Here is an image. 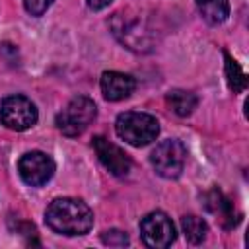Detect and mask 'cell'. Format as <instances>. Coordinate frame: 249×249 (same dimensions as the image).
<instances>
[{
	"label": "cell",
	"instance_id": "1",
	"mask_svg": "<svg viewBox=\"0 0 249 249\" xmlns=\"http://www.w3.org/2000/svg\"><path fill=\"white\" fill-rule=\"evenodd\" d=\"M45 222L56 233L84 235L93 226V212L80 198H56L49 204Z\"/></svg>",
	"mask_w": 249,
	"mask_h": 249
},
{
	"label": "cell",
	"instance_id": "2",
	"mask_svg": "<svg viewBox=\"0 0 249 249\" xmlns=\"http://www.w3.org/2000/svg\"><path fill=\"white\" fill-rule=\"evenodd\" d=\"M115 130L130 146L142 148V146L150 144L152 140H156V136L160 134V123L156 117H152L148 113L126 111L117 117Z\"/></svg>",
	"mask_w": 249,
	"mask_h": 249
},
{
	"label": "cell",
	"instance_id": "3",
	"mask_svg": "<svg viewBox=\"0 0 249 249\" xmlns=\"http://www.w3.org/2000/svg\"><path fill=\"white\" fill-rule=\"evenodd\" d=\"M95 115V103L86 95H78L70 99L68 105L56 115V128L66 136H78L93 123Z\"/></svg>",
	"mask_w": 249,
	"mask_h": 249
},
{
	"label": "cell",
	"instance_id": "4",
	"mask_svg": "<svg viewBox=\"0 0 249 249\" xmlns=\"http://www.w3.org/2000/svg\"><path fill=\"white\" fill-rule=\"evenodd\" d=\"M185 160H187V150H185L183 142L175 140V138H167V140L160 142L150 156V161H152L156 173L165 179L179 177L183 171Z\"/></svg>",
	"mask_w": 249,
	"mask_h": 249
},
{
	"label": "cell",
	"instance_id": "5",
	"mask_svg": "<svg viewBox=\"0 0 249 249\" xmlns=\"http://www.w3.org/2000/svg\"><path fill=\"white\" fill-rule=\"evenodd\" d=\"M0 121L10 130H27L37 123V109L23 95H8L0 103Z\"/></svg>",
	"mask_w": 249,
	"mask_h": 249
},
{
	"label": "cell",
	"instance_id": "6",
	"mask_svg": "<svg viewBox=\"0 0 249 249\" xmlns=\"http://www.w3.org/2000/svg\"><path fill=\"white\" fill-rule=\"evenodd\" d=\"M140 235L148 247L165 249L175 241V226L167 214L156 210L142 218L140 222Z\"/></svg>",
	"mask_w": 249,
	"mask_h": 249
},
{
	"label": "cell",
	"instance_id": "7",
	"mask_svg": "<svg viewBox=\"0 0 249 249\" xmlns=\"http://www.w3.org/2000/svg\"><path fill=\"white\" fill-rule=\"evenodd\" d=\"M18 171L23 183L31 187L45 185L54 173V161L45 152H27L18 161Z\"/></svg>",
	"mask_w": 249,
	"mask_h": 249
},
{
	"label": "cell",
	"instance_id": "8",
	"mask_svg": "<svg viewBox=\"0 0 249 249\" xmlns=\"http://www.w3.org/2000/svg\"><path fill=\"white\" fill-rule=\"evenodd\" d=\"M93 150H95L99 161H101L113 175L121 177V175H126V173L130 171L132 161H130L128 154H126L124 150H121L117 144L109 142L107 138H103V136H93Z\"/></svg>",
	"mask_w": 249,
	"mask_h": 249
},
{
	"label": "cell",
	"instance_id": "9",
	"mask_svg": "<svg viewBox=\"0 0 249 249\" xmlns=\"http://www.w3.org/2000/svg\"><path fill=\"white\" fill-rule=\"evenodd\" d=\"M202 200H204L206 210L216 216V220L222 224V228L231 230V228H235V226L239 224V218H241L239 212L235 210L233 202H231L220 189H210V191H206L204 196H202Z\"/></svg>",
	"mask_w": 249,
	"mask_h": 249
},
{
	"label": "cell",
	"instance_id": "10",
	"mask_svg": "<svg viewBox=\"0 0 249 249\" xmlns=\"http://www.w3.org/2000/svg\"><path fill=\"white\" fill-rule=\"evenodd\" d=\"M111 25H113V33H115L128 49H132V51H146L148 41H144L142 33H138L140 21H138L136 18L130 19V18H126V14L117 12L115 18H113V21H111Z\"/></svg>",
	"mask_w": 249,
	"mask_h": 249
},
{
	"label": "cell",
	"instance_id": "11",
	"mask_svg": "<svg viewBox=\"0 0 249 249\" xmlns=\"http://www.w3.org/2000/svg\"><path fill=\"white\" fill-rule=\"evenodd\" d=\"M136 88V82L132 76L123 72H103L101 74V91L107 101H121L126 99Z\"/></svg>",
	"mask_w": 249,
	"mask_h": 249
},
{
	"label": "cell",
	"instance_id": "12",
	"mask_svg": "<svg viewBox=\"0 0 249 249\" xmlns=\"http://www.w3.org/2000/svg\"><path fill=\"white\" fill-rule=\"evenodd\" d=\"M167 103L169 107L179 115V117H189L195 109H196V95L193 91H187V89H171L167 93Z\"/></svg>",
	"mask_w": 249,
	"mask_h": 249
},
{
	"label": "cell",
	"instance_id": "13",
	"mask_svg": "<svg viewBox=\"0 0 249 249\" xmlns=\"http://www.w3.org/2000/svg\"><path fill=\"white\" fill-rule=\"evenodd\" d=\"M195 2L208 23H222L230 14L228 0H195Z\"/></svg>",
	"mask_w": 249,
	"mask_h": 249
},
{
	"label": "cell",
	"instance_id": "14",
	"mask_svg": "<svg viewBox=\"0 0 249 249\" xmlns=\"http://www.w3.org/2000/svg\"><path fill=\"white\" fill-rule=\"evenodd\" d=\"M224 58H226V78H228V86L233 93H241L247 88V76L243 74L241 66L230 56V53L224 51Z\"/></svg>",
	"mask_w": 249,
	"mask_h": 249
},
{
	"label": "cell",
	"instance_id": "15",
	"mask_svg": "<svg viewBox=\"0 0 249 249\" xmlns=\"http://www.w3.org/2000/svg\"><path fill=\"white\" fill-rule=\"evenodd\" d=\"M181 228H183V233L185 237L191 241V243H200L204 241L206 233H208V226L202 218L198 216H183L181 218Z\"/></svg>",
	"mask_w": 249,
	"mask_h": 249
},
{
	"label": "cell",
	"instance_id": "16",
	"mask_svg": "<svg viewBox=\"0 0 249 249\" xmlns=\"http://www.w3.org/2000/svg\"><path fill=\"white\" fill-rule=\"evenodd\" d=\"M101 239L103 243L107 245H115V247H123V245H128V235L121 230H107L101 233Z\"/></svg>",
	"mask_w": 249,
	"mask_h": 249
},
{
	"label": "cell",
	"instance_id": "17",
	"mask_svg": "<svg viewBox=\"0 0 249 249\" xmlns=\"http://www.w3.org/2000/svg\"><path fill=\"white\" fill-rule=\"evenodd\" d=\"M23 4L31 16H41L47 12V8L53 4V0H23Z\"/></svg>",
	"mask_w": 249,
	"mask_h": 249
},
{
	"label": "cell",
	"instance_id": "18",
	"mask_svg": "<svg viewBox=\"0 0 249 249\" xmlns=\"http://www.w3.org/2000/svg\"><path fill=\"white\" fill-rule=\"evenodd\" d=\"M88 2V6L91 8V10H103L105 6H109L113 0H86Z\"/></svg>",
	"mask_w": 249,
	"mask_h": 249
}]
</instances>
